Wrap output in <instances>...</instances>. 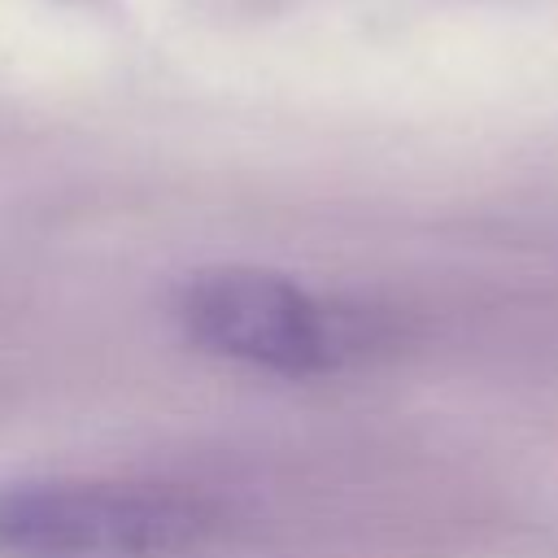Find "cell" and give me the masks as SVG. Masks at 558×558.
Segmentation results:
<instances>
[{
    "mask_svg": "<svg viewBox=\"0 0 558 558\" xmlns=\"http://www.w3.org/2000/svg\"><path fill=\"white\" fill-rule=\"evenodd\" d=\"M174 318L205 353L279 371L318 375L375 344V318L357 305L310 292L262 266H209L179 283Z\"/></svg>",
    "mask_w": 558,
    "mask_h": 558,
    "instance_id": "6da1fadb",
    "label": "cell"
},
{
    "mask_svg": "<svg viewBox=\"0 0 558 558\" xmlns=\"http://www.w3.org/2000/svg\"><path fill=\"white\" fill-rule=\"evenodd\" d=\"M218 527V510L183 488L131 480L0 484V558H183Z\"/></svg>",
    "mask_w": 558,
    "mask_h": 558,
    "instance_id": "7a4b0ae2",
    "label": "cell"
}]
</instances>
